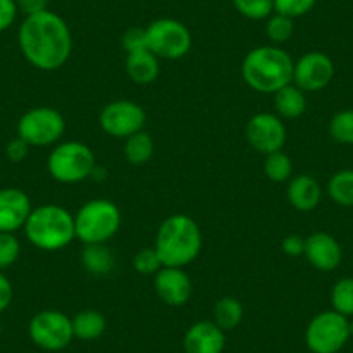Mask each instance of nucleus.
<instances>
[{
	"mask_svg": "<svg viewBox=\"0 0 353 353\" xmlns=\"http://www.w3.org/2000/svg\"><path fill=\"white\" fill-rule=\"evenodd\" d=\"M350 321L334 310L321 312L308 324L305 341L312 353H338L348 343Z\"/></svg>",
	"mask_w": 353,
	"mask_h": 353,
	"instance_id": "0eeeda50",
	"label": "nucleus"
},
{
	"mask_svg": "<svg viewBox=\"0 0 353 353\" xmlns=\"http://www.w3.org/2000/svg\"><path fill=\"white\" fill-rule=\"evenodd\" d=\"M99 123L111 137L127 139L142 130L145 123V113L137 103L114 101L101 111Z\"/></svg>",
	"mask_w": 353,
	"mask_h": 353,
	"instance_id": "9b49d317",
	"label": "nucleus"
},
{
	"mask_svg": "<svg viewBox=\"0 0 353 353\" xmlns=\"http://www.w3.org/2000/svg\"><path fill=\"white\" fill-rule=\"evenodd\" d=\"M317 0H274V11L288 18H301L315 8Z\"/></svg>",
	"mask_w": 353,
	"mask_h": 353,
	"instance_id": "2f4dec72",
	"label": "nucleus"
},
{
	"mask_svg": "<svg viewBox=\"0 0 353 353\" xmlns=\"http://www.w3.org/2000/svg\"><path fill=\"white\" fill-rule=\"evenodd\" d=\"M134 267L142 276H156L163 269V261L156 248H145L134 256Z\"/></svg>",
	"mask_w": 353,
	"mask_h": 353,
	"instance_id": "7c9ffc66",
	"label": "nucleus"
},
{
	"mask_svg": "<svg viewBox=\"0 0 353 353\" xmlns=\"http://www.w3.org/2000/svg\"><path fill=\"white\" fill-rule=\"evenodd\" d=\"M283 251L290 256H300L305 253V237L298 236V234H291V236L283 239Z\"/></svg>",
	"mask_w": 353,
	"mask_h": 353,
	"instance_id": "c9c22d12",
	"label": "nucleus"
},
{
	"mask_svg": "<svg viewBox=\"0 0 353 353\" xmlns=\"http://www.w3.org/2000/svg\"><path fill=\"white\" fill-rule=\"evenodd\" d=\"M18 16V8L14 0H0V33L6 32Z\"/></svg>",
	"mask_w": 353,
	"mask_h": 353,
	"instance_id": "f704fd0d",
	"label": "nucleus"
},
{
	"mask_svg": "<svg viewBox=\"0 0 353 353\" xmlns=\"http://www.w3.org/2000/svg\"><path fill=\"white\" fill-rule=\"evenodd\" d=\"M243 78L253 90L276 94L293 83L294 63L290 54L277 46H261L250 50L243 61Z\"/></svg>",
	"mask_w": 353,
	"mask_h": 353,
	"instance_id": "f03ea898",
	"label": "nucleus"
},
{
	"mask_svg": "<svg viewBox=\"0 0 353 353\" xmlns=\"http://www.w3.org/2000/svg\"><path fill=\"white\" fill-rule=\"evenodd\" d=\"M127 73L132 81L139 85H149L158 78L159 63L158 57L149 49L132 52L127 56Z\"/></svg>",
	"mask_w": 353,
	"mask_h": 353,
	"instance_id": "6ab92c4d",
	"label": "nucleus"
},
{
	"mask_svg": "<svg viewBox=\"0 0 353 353\" xmlns=\"http://www.w3.org/2000/svg\"><path fill=\"white\" fill-rule=\"evenodd\" d=\"M74 338L83 341H94L106 331V319L97 310H83L71 319Z\"/></svg>",
	"mask_w": 353,
	"mask_h": 353,
	"instance_id": "412c9836",
	"label": "nucleus"
},
{
	"mask_svg": "<svg viewBox=\"0 0 353 353\" xmlns=\"http://www.w3.org/2000/svg\"><path fill=\"white\" fill-rule=\"evenodd\" d=\"M47 168L54 181L61 184H78L94 173L96 156L87 144L64 142L50 152Z\"/></svg>",
	"mask_w": 353,
	"mask_h": 353,
	"instance_id": "423d86ee",
	"label": "nucleus"
},
{
	"mask_svg": "<svg viewBox=\"0 0 353 353\" xmlns=\"http://www.w3.org/2000/svg\"><path fill=\"white\" fill-rule=\"evenodd\" d=\"M0 332H2V329H0Z\"/></svg>",
	"mask_w": 353,
	"mask_h": 353,
	"instance_id": "ea45409f",
	"label": "nucleus"
},
{
	"mask_svg": "<svg viewBox=\"0 0 353 353\" xmlns=\"http://www.w3.org/2000/svg\"><path fill=\"white\" fill-rule=\"evenodd\" d=\"M30 243L43 251H57L77 237L74 216L59 205H43L32 210L25 223Z\"/></svg>",
	"mask_w": 353,
	"mask_h": 353,
	"instance_id": "20e7f679",
	"label": "nucleus"
},
{
	"mask_svg": "<svg viewBox=\"0 0 353 353\" xmlns=\"http://www.w3.org/2000/svg\"><path fill=\"white\" fill-rule=\"evenodd\" d=\"M288 199L298 212H312L322 199L321 184L312 175H298L288 185Z\"/></svg>",
	"mask_w": 353,
	"mask_h": 353,
	"instance_id": "a211bd4d",
	"label": "nucleus"
},
{
	"mask_svg": "<svg viewBox=\"0 0 353 353\" xmlns=\"http://www.w3.org/2000/svg\"><path fill=\"white\" fill-rule=\"evenodd\" d=\"M203 234L198 223L188 215L176 213L159 225L156 234V251L163 267H185L201 253Z\"/></svg>",
	"mask_w": 353,
	"mask_h": 353,
	"instance_id": "7ed1b4c3",
	"label": "nucleus"
},
{
	"mask_svg": "<svg viewBox=\"0 0 353 353\" xmlns=\"http://www.w3.org/2000/svg\"><path fill=\"white\" fill-rule=\"evenodd\" d=\"M81 261L87 272L94 276H106L113 270L114 256L104 244H85L81 251Z\"/></svg>",
	"mask_w": 353,
	"mask_h": 353,
	"instance_id": "4be33fe9",
	"label": "nucleus"
},
{
	"mask_svg": "<svg viewBox=\"0 0 353 353\" xmlns=\"http://www.w3.org/2000/svg\"><path fill=\"white\" fill-rule=\"evenodd\" d=\"M32 213V203L25 191L16 188L0 189V232H14L25 227Z\"/></svg>",
	"mask_w": 353,
	"mask_h": 353,
	"instance_id": "dca6fc26",
	"label": "nucleus"
},
{
	"mask_svg": "<svg viewBox=\"0 0 353 353\" xmlns=\"http://www.w3.org/2000/svg\"><path fill=\"white\" fill-rule=\"evenodd\" d=\"M12 301V284L4 274L0 272V314L11 305Z\"/></svg>",
	"mask_w": 353,
	"mask_h": 353,
	"instance_id": "58836bf2",
	"label": "nucleus"
},
{
	"mask_svg": "<svg viewBox=\"0 0 353 353\" xmlns=\"http://www.w3.org/2000/svg\"><path fill=\"white\" fill-rule=\"evenodd\" d=\"M121 213L113 201L92 199L74 215V234L83 244H104L118 232Z\"/></svg>",
	"mask_w": 353,
	"mask_h": 353,
	"instance_id": "39448f33",
	"label": "nucleus"
},
{
	"mask_svg": "<svg viewBox=\"0 0 353 353\" xmlns=\"http://www.w3.org/2000/svg\"><path fill=\"white\" fill-rule=\"evenodd\" d=\"M158 296L170 307H182L192 294L191 277L181 267H163L154 277Z\"/></svg>",
	"mask_w": 353,
	"mask_h": 353,
	"instance_id": "4468645a",
	"label": "nucleus"
},
{
	"mask_svg": "<svg viewBox=\"0 0 353 353\" xmlns=\"http://www.w3.org/2000/svg\"><path fill=\"white\" fill-rule=\"evenodd\" d=\"M121 43L127 54L139 52V50L148 49V35H145V28H130L123 33L121 37Z\"/></svg>",
	"mask_w": 353,
	"mask_h": 353,
	"instance_id": "72a5a7b5",
	"label": "nucleus"
},
{
	"mask_svg": "<svg viewBox=\"0 0 353 353\" xmlns=\"http://www.w3.org/2000/svg\"><path fill=\"white\" fill-rule=\"evenodd\" d=\"M334 78V63L331 57L319 50H312L294 63L293 83L303 92H319Z\"/></svg>",
	"mask_w": 353,
	"mask_h": 353,
	"instance_id": "f8f14e48",
	"label": "nucleus"
},
{
	"mask_svg": "<svg viewBox=\"0 0 353 353\" xmlns=\"http://www.w3.org/2000/svg\"><path fill=\"white\" fill-rule=\"evenodd\" d=\"M263 170L269 181L279 184V182L290 181L291 173H293V163H291L290 156L284 154L283 151H277L272 154H267Z\"/></svg>",
	"mask_w": 353,
	"mask_h": 353,
	"instance_id": "bb28decb",
	"label": "nucleus"
},
{
	"mask_svg": "<svg viewBox=\"0 0 353 353\" xmlns=\"http://www.w3.org/2000/svg\"><path fill=\"white\" fill-rule=\"evenodd\" d=\"M14 2L18 11H21L26 16L47 11V6H49V0H14Z\"/></svg>",
	"mask_w": 353,
	"mask_h": 353,
	"instance_id": "4c0bfd02",
	"label": "nucleus"
},
{
	"mask_svg": "<svg viewBox=\"0 0 353 353\" xmlns=\"http://www.w3.org/2000/svg\"><path fill=\"white\" fill-rule=\"evenodd\" d=\"M19 241L12 232H0V270L8 269L18 260Z\"/></svg>",
	"mask_w": 353,
	"mask_h": 353,
	"instance_id": "473e14b6",
	"label": "nucleus"
},
{
	"mask_svg": "<svg viewBox=\"0 0 353 353\" xmlns=\"http://www.w3.org/2000/svg\"><path fill=\"white\" fill-rule=\"evenodd\" d=\"M237 12L248 19L270 18L274 12V0H234Z\"/></svg>",
	"mask_w": 353,
	"mask_h": 353,
	"instance_id": "c85d7f7f",
	"label": "nucleus"
},
{
	"mask_svg": "<svg viewBox=\"0 0 353 353\" xmlns=\"http://www.w3.org/2000/svg\"><path fill=\"white\" fill-rule=\"evenodd\" d=\"M274 104H276V110L281 117L286 118V120H293V118L301 117L305 113L307 97L300 87L290 83L274 94Z\"/></svg>",
	"mask_w": 353,
	"mask_h": 353,
	"instance_id": "aec40b11",
	"label": "nucleus"
},
{
	"mask_svg": "<svg viewBox=\"0 0 353 353\" xmlns=\"http://www.w3.org/2000/svg\"><path fill=\"white\" fill-rule=\"evenodd\" d=\"M148 49L156 57L163 59H181L191 50L192 37L188 26L172 18H161L152 21L145 28Z\"/></svg>",
	"mask_w": 353,
	"mask_h": 353,
	"instance_id": "6e6552de",
	"label": "nucleus"
},
{
	"mask_svg": "<svg viewBox=\"0 0 353 353\" xmlns=\"http://www.w3.org/2000/svg\"><path fill=\"white\" fill-rule=\"evenodd\" d=\"M125 158H127L128 163L132 165H145L149 159L152 158V152H154V142H152V137L148 134V132L141 130L137 134L127 137V142H125Z\"/></svg>",
	"mask_w": 353,
	"mask_h": 353,
	"instance_id": "b1692460",
	"label": "nucleus"
},
{
	"mask_svg": "<svg viewBox=\"0 0 353 353\" xmlns=\"http://www.w3.org/2000/svg\"><path fill=\"white\" fill-rule=\"evenodd\" d=\"M293 19L283 14H272L267 21V37L272 43H284L293 35Z\"/></svg>",
	"mask_w": 353,
	"mask_h": 353,
	"instance_id": "c756f323",
	"label": "nucleus"
},
{
	"mask_svg": "<svg viewBox=\"0 0 353 353\" xmlns=\"http://www.w3.org/2000/svg\"><path fill=\"white\" fill-rule=\"evenodd\" d=\"M332 310L345 317L353 315V277H343L332 286L331 291Z\"/></svg>",
	"mask_w": 353,
	"mask_h": 353,
	"instance_id": "a878e982",
	"label": "nucleus"
},
{
	"mask_svg": "<svg viewBox=\"0 0 353 353\" xmlns=\"http://www.w3.org/2000/svg\"><path fill=\"white\" fill-rule=\"evenodd\" d=\"M18 42L25 59L42 71L59 70L73 49L66 21L49 9L26 16L19 26Z\"/></svg>",
	"mask_w": 353,
	"mask_h": 353,
	"instance_id": "f257e3e1",
	"label": "nucleus"
},
{
	"mask_svg": "<svg viewBox=\"0 0 353 353\" xmlns=\"http://www.w3.org/2000/svg\"><path fill=\"white\" fill-rule=\"evenodd\" d=\"M30 338L47 352L64 350L74 338L71 319L57 310L39 312L30 322Z\"/></svg>",
	"mask_w": 353,
	"mask_h": 353,
	"instance_id": "9d476101",
	"label": "nucleus"
},
{
	"mask_svg": "<svg viewBox=\"0 0 353 353\" xmlns=\"http://www.w3.org/2000/svg\"><path fill=\"white\" fill-rule=\"evenodd\" d=\"M28 148L30 145L26 144L23 139L18 137V139H14V141L9 142L6 152H8V158L11 159V161L19 163L26 158V154H28Z\"/></svg>",
	"mask_w": 353,
	"mask_h": 353,
	"instance_id": "e433bc0d",
	"label": "nucleus"
},
{
	"mask_svg": "<svg viewBox=\"0 0 353 353\" xmlns=\"http://www.w3.org/2000/svg\"><path fill=\"white\" fill-rule=\"evenodd\" d=\"M327 192L332 201L345 208L353 206V170H339L329 179Z\"/></svg>",
	"mask_w": 353,
	"mask_h": 353,
	"instance_id": "393cba45",
	"label": "nucleus"
},
{
	"mask_svg": "<svg viewBox=\"0 0 353 353\" xmlns=\"http://www.w3.org/2000/svg\"><path fill=\"white\" fill-rule=\"evenodd\" d=\"M225 334L213 321H199L184 336L185 353H222Z\"/></svg>",
	"mask_w": 353,
	"mask_h": 353,
	"instance_id": "f3484780",
	"label": "nucleus"
},
{
	"mask_svg": "<svg viewBox=\"0 0 353 353\" xmlns=\"http://www.w3.org/2000/svg\"><path fill=\"white\" fill-rule=\"evenodd\" d=\"M305 256L308 263L322 272H331L341 265L343 251L338 241L327 232H314L305 239Z\"/></svg>",
	"mask_w": 353,
	"mask_h": 353,
	"instance_id": "2eb2a0df",
	"label": "nucleus"
},
{
	"mask_svg": "<svg viewBox=\"0 0 353 353\" xmlns=\"http://www.w3.org/2000/svg\"><path fill=\"white\" fill-rule=\"evenodd\" d=\"M244 308L239 300L232 296H225L219 300L213 307V322L219 325L222 331H229V329L237 327L243 321Z\"/></svg>",
	"mask_w": 353,
	"mask_h": 353,
	"instance_id": "5701e85b",
	"label": "nucleus"
},
{
	"mask_svg": "<svg viewBox=\"0 0 353 353\" xmlns=\"http://www.w3.org/2000/svg\"><path fill=\"white\" fill-rule=\"evenodd\" d=\"M329 135L339 144L353 145V110L339 111L331 118Z\"/></svg>",
	"mask_w": 353,
	"mask_h": 353,
	"instance_id": "cd10ccee",
	"label": "nucleus"
},
{
	"mask_svg": "<svg viewBox=\"0 0 353 353\" xmlns=\"http://www.w3.org/2000/svg\"><path fill=\"white\" fill-rule=\"evenodd\" d=\"M66 128L63 114L54 108H33L18 121V137L28 145H50L61 139Z\"/></svg>",
	"mask_w": 353,
	"mask_h": 353,
	"instance_id": "1a4fd4ad",
	"label": "nucleus"
},
{
	"mask_svg": "<svg viewBox=\"0 0 353 353\" xmlns=\"http://www.w3.org/2000/svg\"><path fill=\"white\" fill-rule=\"evenodd\" d=\"M286 125L272 113H258L248 121L246 139L254 151L261 154H272L281 151L286 144Z\"/></svg>",
	"mask_w": 353,
	"mask_h": 353,
	"instance_id": "ddd939ff",
	"label": "nucleus"
}]
</instances>
